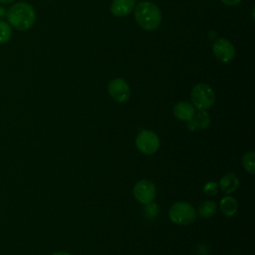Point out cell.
<instances>
[{
  "label": "cell",
  "instance_id": "obj_11",
  "mask_svg": "<svg viewBox=\"0 0 255 255\" xmlns=\"http://www.w3.org/2000/svg\"><path fill=\"white\" fill-rule=\"evenodd\" d=\"M135 0H113L111 12L116 17H126L134 8Z\"/></svg>",
  "mask_w": 255,
  "mask_h": 255
},
{
  "label": "cell",
  "instance_id": "obj_14",
  "mask_svg": "<svg viewBox=\"0 0 255 255\" xmlns=\"http://www.w3.org/2000/svg\"><path fill=\"white\" fill-rule=\"evenodd\" d=\"M216 204L212 200H204L201 202V204L198 206L197 212L198 215L202 218H210L212 217L216 212Z\"/></svg>",
  "mask_w": 255,
  "mask_h": 255
},
{
  "label": "cell",
  "instance_id": "obj_22",
  "mask_svg": "<svg viewBox=\"0 0 255 255\" xmlns=\"http://www.w3.org/2000/svg\"><path fill=\"white\" fill-rule=\"evenodd\" d=\"M14 0H0V3L1 4H10L12 3Z\"/></svg>",
  "mask_w": 255,
  "mask_h": 255
},
{
  "label": "cell",
  "instance_id": "obj_8",
  "mask_svg": "<svg viewBox=\"0 0 255 255\" xmlns=\"http://www.w3.org/2000/svg\"><path fill=\"white\" fill-rule=\"evenodd\" d=\"M212 51L215 58L222 63H228L235 57L234 46L226 38L217 39L212 45Z\"/></svg>",
  "mask_w": 255,
  "mask_h": 255
},
{
  "label": "cell",
  "instance_id": "obj_9",
  "mask_svg": "<svg viewBox=\"0 0 255 255\" xmlns=\"http://www.w3.org/2000/svg\"><path fill=\"white\" fill-rule=\"evenodd\" d=\"M172 113H173V116L177 120L188 122L193 118V116L195 115L196 112H195V108L193 107V105L191 103L181 101V102L176 103L173 106Z\"/></svg>",
  "mask_w": 255,
  "mask_h": 255
},
{
  "label": "cell",
  "instance_id": "obj_16",
  "mask_svg": "<svg viewBox=\"0 0 255 255\" xmlns=\"http://www.w3.org/2000/svg\"><path fill=\"white\" fill-rule=\"evenodd\" d=\"M12 36V28L6 21L0 20V44H4L10 40Z\"/></svg>",
  "mask_w": 255,
  "mask_h": 255
},
{
  "label": "cell",
  "instance_id": "obj_4",
  "mask_svg": "<svg viewBox=\"0 0 255 255\" xmlns=\"http://www.w3.org/2000/svg\"><path fill=\"white\" fill-rule=\"evenodd\" d=\"M195 208L186 201H177L173 203L168 211V217L174 224L188 225L196 218Z\"/></svg>",
  "mask_w": 255,
  "mask_h": 255
},
{
  "label": "cell",
  "instance_id": "obj_1",
  "mask_svg": "<svg viewBox=\"0 0 255 255\" xmlns=\"http://www.w3.org/2000/svg\"><path fill=\"white\" fill-rule=\"evenodd\" d=\"M6 17L10 26L20 31H26L34 25L36 11L27 2H17L6 11Z\"/></svg>",
  "mask_w": 255,
  "mask_h": 255
},
{
  "label": "cell",
  "instance_id": "obj_2",
  "mask_svg": "<svg viewBox=\"0 0 255 255\" xmlns=\"http://www.w3.org/2000/svg\"><path fill=\"white\" fill-rule=\"evenodd\" d=\"M134 19L142 29L152 31L158 28L161 23V12L156 4L143 1L135 6Z\"/></svg>",
  "mask_w": 255,
  "mask_h": 255
},
{
  "label": "cell",
  "instance_id": "obj_6",
  "mask_svg": "<svg viewBox=\"0 0 255 255\" xmlns=\"http://www.w3.org/2000/svg\"><path fill=\"white\" fill-rule=\"evenodd\" d=\"M132 194L135 200L143 205H146L154 200L156 188L151 180L140 179L134 184Z\"/></svg>",
  "mask_w": 255,
  "mask_h": 255
},
{
  "label": "cell",
  "instance_id": "obj_17",
  "mask_svg": "<svg viewBox=\"0 0 255 255\" xmlns=\"http://www.w3.org/2000/svg\"><path fill=\"white\" fill-rule=\"evenodd\" d=\"M218 183L215 181H208L203 186V192L208 196H215L218 192Z\"/></svg>",
  "mask_w": 255,
  "mask_h": 255
},
{
  "label": "cell",
  "instance_id": "obj_5",
  "mask_svg": "<svg viewBox=\"0 0 255 255\" xmlns=\"http://www.w3.org/2000/svg\"><path fill=\"white\" fill-rule=\"evenodd\" d=\"M160 145L158 135L149 129L140 130L135 137V146L143 154L150 155L155 153Z\"/></svg>",
  "mask_w": 255,
  "mask_h": 255
},
{
  "label": "cell",
  "instance_id": "obj_20",
  "mask_svg": "<svg viewBox=\"0 0 255 255\" xmlns=\"http://www.w3.org/2000/svg\"><path fill=\"white\" fill-rule=\"evenodd\" d=\"M4 16H6V10H5V8H4L3 6H0V20H1Z\"/></svg>",
  "mask_w": 255,
  "mask_h": 255
},
{
  "label": "cell",
  "instance_id": "obj_15",
  "mask_svg": "<svg viewBox=\"0 0 255 255\" xmlns=\"http://www.w3.org/2000/svg\"><path fill=\"white\" fill-rule=\"evenodd\" d=\"M242 165L244 169L250 173H255V153L254 151H247L242 156Z\"/></svg>",
  "mask_w": 255,
  "mask_h": 255
},
{
  "label": "cell",
  "instance_id": "obj_10",
  "mask_svg": "<svg viewBox=\"0 0 255 255\" xmlns=\"http://www.w3.org/2000/svg\"><path fill=\"white\" fill-rule=\"evenodd\" d=\"M210 125V117L206 111H198L193 118L187 122V128L190 131H196L198 129H205Z\"/></svg>",
  "mask_w": 255,
  "mask_h": 255
},
{
  "label": "cell",
  "instance_id": "obj_7",
  "mask_svg": "<svg viewBox=\"0 0 255 255\" xmlns=\"http://www.w3.org/2000/svg\"><path fill=\"white\" fill-rule=\"evenodd\" d=\"M108 92L111 98L118 103H126L130 97V88L122 78L112 80L108 85Z\"/></svg>",
  "mask_w": 255,
  "mask_h": 255
},
{
  "label": "cell",
  "instance_id": "obj_13",
  "mask_svg": "<svg viewBox=\"0 0 255 255\" xmlns=\"http://www.w3.org/2000/svg\"><path fill=\"white\" fill-rule=\"evenodd\" d=\"M219 208L223 215L227 217H231L235 215L238 209L237 200L232 196H225L219 202Z\"/></svg>",
  "mask_w": 255,
  "mask_h": 255
},
{
  "label": "cell",
  "instance_id": "obj_21",
  "mask_svg": "<svg viewBox=\"0 0 255 255\" xmlns=\"http://www.w3.org/2000/svg\"><path fill=\"white\" fill-rule=\"evenodd\" d=\"M51 255H71L69 252H66V251H58V252H55Z\"/></svg>",
  "mask_w": 255,
  "mask_h": 255
},
{
  "label": "cell",
  "instance_id": "obj_19",
  "mask_svg": "<svg viewBox=\"0 0 255 255\" xmlns=\"http://www.w3.org/2000/svg\"><path fill=\"white\" fill-rule=\"evenodd\" d=\"M224 4L226 5H229V6H234V5H237L241 0H221Z\"/></svg>",
  "mask_w": 255,
  "mask_h": 255
},
{
  "label": "cell",
  "instance_id": "obj_3",
  "mask_svg": "<svg viewBox=\"0 0 255 255\" xmlns=\"http://www.w3.org/2000/svg\"><path fill=\"white\" fill-rule=\"evenodd\" d=\"M191 102L195 109L198 111H207L215 102V93L213 89L203 83L196 84L190 93Z\"/></svg>",
  "mask_w": 255,
  "mask_h": 255
},
{
  "label": "cell",
  "instance_id": "obj_12",
  "mask_svg": "<svg viewBox=\"0 0 255 255\" xmlns=\"http://www.w3.org/2000/svg\"><path fill=\"white\" fill-rule=\"evenodd\" d=\"M239 185V178L234 172L225 173L219 180V188L226 194L234 192Z\"/></svg>",
  "mask_w": 255,
  "mask_h": 255
},
{
  "label": "cell",
  "instance_id": "obj_18",
  "mask_svg": "<svg viewBox=\"0 0 255 255\" xmlns=\"http://www.w3.org/2000/svg\"><path fill=\"white\" fill-rule=\"evenodd\" d=\"M156 207V205L153 203V202H150L148 204H146V211H147V214L149 217H154L156 214H157V210H154L153 211V208Z\"/></svg>",
  "mask_w": 255,
  "mask_h": 255
}]
</instances>
